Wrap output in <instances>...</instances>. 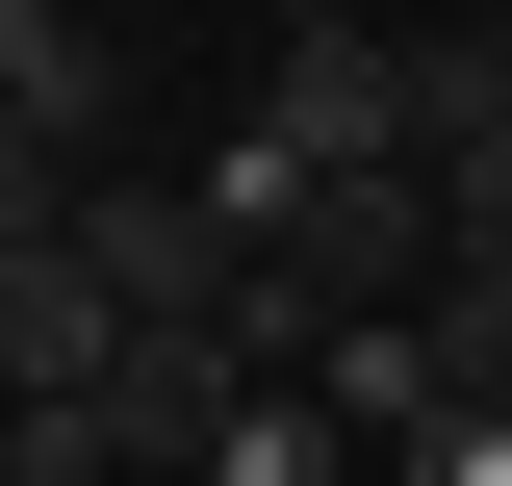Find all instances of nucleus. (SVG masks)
I'll list each match as a JSON object with an SVG mask.
<instances>
[{
	"instance_id": "obj_9",
	"label": "nucleus",
	"mask_w": 512,
	"mask_h": 486,
	"mask_svg": "<svg viewBox=\"0 0 512 486\" xmlns=\"http://www.w3.org/2000/svg\"><path fill=\"white\" fill-rule=\"evenodd\" d=\"M52 205H77V180H52V154H26V128H0V231H52Z\"/></svg>"
},
{
	"instance_id": "obj_6",
	"label": "nucleus",
	"mask_w": 512,
	"mask_h": 486,
	"mask_svg": "<svg viewBox=\"0 0 512 486\" xmlns=\"http://www.w3.org/2000/svg\"><path fill=\"white\" fill-rule=\"evenodd\" d=\"M410 333H436L461 410H512V256H436V307H410Z\"/></svg>"
},
{
	"instance_id": "obj_5",
	"label": "nucleus",
	"mask_w": 512,
	"mask_h": 486,
	"mask_svg": "<svg viewBox=\"0 0 512 486\" xmlns=\"http://www.w3.org/2000/svg\"><path fill=\"white\" fill-rule=\"evenodd\" d=\"M205 486H359V410H333V384H256V410L205 435Z\"/></svg>"
},
{
	"instance_id": "obj_3",
	"label": "nucleus",
	"mask_w": 512,
	"mask_h": 486,
	"mask_svg": "<svg viewBox=\"0 0 512 486\" xmlns=\"http://www.w3.org/2000/svg\"><path fill=\"white\" fill-rule=\"evenodd\" d=\"M103 359H128V282L77 256V205H52V231H0V410H77Z\"/></svg>"
},
{
	"instance_id": "obj_7",
	"label": "nucleus",
	"mask_w": 512,
	"mask_h": 486,
	"mask_svg": "<svg viewBox=\"0 0 512 486\" xmlns=\"http://www.w3.org/2000/svg\"><path fill=\"white\" fill-rule=\"evenodd\" d=\"M436 180V256H512V128H461V154H410Z\"/></svg>"
},
{
	"instance_id": "obj_1",
	"label": "nucleus",
	"mask_w": 512,
	"mask_h": 486,
	"mask_svg": "<svg viewBox=\"0 0 512 486\" xmlns=\"http://www.w3.org/2000/svg\"><path fill=\"white\" fill-rule=\"evenodd\" d=\"M256 154L282 180H410V26H282L256 52Z\"/></svg>"
},
{
	"instance_id": "obj_10",
	"label": "nucleus",
	"mask_w": 512,
	"mask_h": 486,
	"mask_svg": "<svg viewBox=\"0 0 512 486\" xmlns=\"http://www.w3.org/2000/svg\"><path fill=\"white\" fill-rule=\"evenodd\" d=\"M282 26H359V0H282Z\"/></svg>"
},
{
	"instance_id": "obj_8",
	"label": "nucleus",
	"mask_w": 512,
	"mask_h": 486,
	"mask_svg": "<svg viewBox=\"0 0 512 486\" xmlns=\"http://www.w3.org/2000/svg\"><path fill=\"white\" fill-rule=\"evenodd\" d=\"M384 486H512V410H436V435H410Z\"/></svg>"
},
{
	"instance_id": "obj_2",
	"label": "nucleus",
	"mask_w": 512,
	"mask_h": 486,
	"mask_svg": "<svg viewBox=\"0 0 512 486\" xmlns=\"http://www.w3.org/2000/svg\"><path fill=\"white\" fill-rule=\"evenodd\" d=\"M77 256L128 282V333H231V282H256V256L205 231V180H128V154L77 180Z\"/></svg>"
},
{
	"instance_id": "obj_4",
	"label": "nucleus",
	"mask_w": 512,
	"mask_h": 486,
	"mask_svg": "<svg viewBox=\"0 0 512 486\" xmlns=\"http://www.w3.org/2000/svg\"><path fill=\"white\" fill-rule=\"evenodd\" d=\"M0 128H26L52 180H103V128H128V77H103V26H77V0H0Z\"/></svg>"
}]
</instances>
